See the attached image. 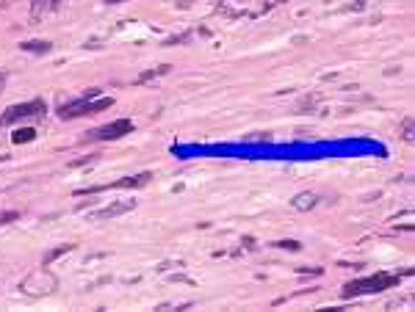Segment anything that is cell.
Segmentation results:
<instances>
[{"label":"cell","instance_id":"obj_6","mask_svg":"<svg viewBox=\"0 0 415 312\" xmlns=\"http://www.w3.org/2000/svg\"><path fill=\"white\" fill-rule=\"evenodd\" d=\"M23 50H33V53H47V50H50V44H47V42H28V44H23Z\"/></svg>","mask_w":415,"mask_h":312},{"label":"cell","instance_id":"obj_5","mask_svg":"<svg viewBox=\"0 0 415 312\" xmlns=\"http://www.w3.org/2000/svg\"><path fill=\"white\" fill-rule=\"evenodd\" d=\"M133 207V202H125V205H114V207H105L103 213H100V219H108V215H119V213H125V210H130Z\"/></svg>","mask_w":415,"mask_h":312},{"label":"cell","instance_id":"obj_4","mask_svg":"<svg viewBox=\"0 0 415 312\" xmlns=\"http://www.w3.org/2000/svg\"><path fill=\"white\" fill-rule=\"evenodd\" d=\"M133 130V125L127 119H119V122H114V125H105V127H97L89 138L92 141H108V138H119V135H125V133H130Z\"/></svg>","mask_w":415,"mask_h":312},{"label":"cell","instance_id":"obj_7","mask_svg":"<svg viewBox=\"0 0 415 312\" xmlns=\"http://www.w3.org/2000/svg\"><path fill=\"white\" fill-rule=\"evenodd\" d=\"M19 213H14V210H9V213H0V224H9V221H14Z\"/></svg>","mask_w":415,"mask_h":312},{"label":"cell","instance_id":"obj_8","mask_svg":"<svg viewBox=\"0 0 415 312\" xmlns=\"http://www.w3.org/2000/svg\"><path fill=\"white\" fill-rule=\"evenodd\" d=\"M31 138H33V130H19L14 135V141H31Z\"/></svg>","mask_w":415,"mask_h":312},{"label":"cell","instance_id":"obj_1","mask_svg":"<svg viewBox=\"0 0 415 312\" xmlns=\"http://www.w3.org/2000/svg\"><path fill=\"white\" fill-rule=\"evenodd\" d=\"M396 276H371V279H360V282H349L343 290V296H355V293H374V290H385L390 284H396Z\"/></svg>","mask_w":415,"mask_h":312},{"label":"cell","instance_id":"obj_10","mask_svg":"<svg viewBox=\"0 0 415 312\" xmlns=\"http://www.w3.org/2000/svg\"><path fill=\"white\" fill-rule=\"evenodd\" d=\"M0 83H3V78H0Z\"/></svg>","mask_w":415,"mask_h":312},{"label":"cell","instance_id":"obj_2","mask_svg":"<svg viewBox=\"0 0 415 312\" xmlns=\"http://www.w3.org/2000/svg\"><path fill=\"white\" fill-rule=\"evenodd\" d=\"M39 113H45V103H42V100H31V103H25V105H14V108H9V113H6L3 119H0V125H11V122H17V119L39 116Z\"/></svg>","mask_w":415,"mask_h":312},{"label":"cell","instance_id":"obj_3","mask_svg":"<svg viewBox=\"0 0 415 312\" xmlns=\"http://www.w3.org/2000/svg\"><path fill=\"white\" fill-rule=\"evenodd\" d=\"M97 91V89H94ZM92 91V94H94ZM92 94H86L83 100H78V103H72V105H64V111H61V116L64 119H72V116H80V113H94V111H100V108H105V105H111V100H100V103H89V97Z\"/></svg>","mask_w":415,"mask_h":312},{"label":"cell","instance_id":"obj_9","mask_svg":"<svg viewBox=\"0 0 415 312\" xmlns=\"http://www.w3.org/2000/svg\"><path fill=\"white\" fill-rule=\"evenodd\" d=\"M108 3H125V0H108Z\"/></svg>","mask_w":415,"mask_h":312}]
</instances>
